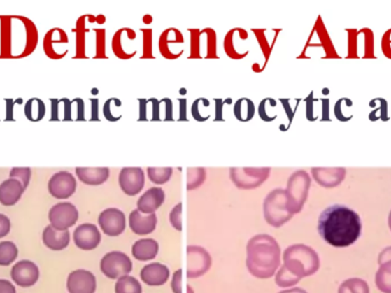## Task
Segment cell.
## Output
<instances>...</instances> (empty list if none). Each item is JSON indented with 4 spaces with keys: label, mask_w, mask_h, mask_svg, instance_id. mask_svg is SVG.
<instances>
[{
    "label": "cell",
    "mask_w": 391,
    "mask_h": 293,
    "mask_svg": "<svg viewBox=\"0 0 391 293\" xmlns=\"http://www.w3.org/2000/svg\"><path fill=\"white\" fill-rule=\"evenodd\" d=\"M363 224L360 215L346 205L326 208L318 219V233L322 240L334 248H348L360 237Z\"/></svg>",
    "instance_id": "obj_1"
},
{
    "label": "cell",
    "mask_w": 391,
    "mask_h": 293,
    "mask_svg": "<svg viewBox=\"0 0 391 293\" xmlns=\"http://www.w3.org/2000/svg\"><path fill=\"white\" fill-rule=\"evenodd\" d=\"M246 266L254 278L266 280L273 278L280 267V246L268 234L255 235L246 246Z\"/></svg>",
    "instance_id": "obj_2"
},
{
    "label": "cell",
    "mask_w": 391,
    "mask_h": 293,
    "mask_svg": "<svg viewBox=\"0 0 391 293\" xmlns=\"http://www.w3.org/2000/svg\"><path fill=\"white\" fill-rule=\"evenodd\" d=\"M283 260V266L300 280L316 274L320 267L318 253L313 248L304 244L288 246L284 251Z\"/></svg>",
    "instance_id": "obj_3"
},
{
    "label": "cell",
    "mask_w": 391,
    "mask_h": 293,
    "mask_svg": "<svg viewBox=\"0 0 391 293\" xmlns=\"http://www.w3.org/2000/svg\"><path fill=\"white\" fill-rule=\"evenodd\" d=\"M263 215L266 222L275 228L282 227L291 220L294 215L288 208L286 190L283 188H276L266 195L263 202Z\"/></svg>",
    "instance_id": "obj_4"
},
{
    "label": "cell",
    "mask_w": 391,
    "mask_h": 293,
    "mask_svg": "<svg viewBox=\"0 0 391 293\" xmlns=\"http://www.w3.org/2000/svg\"><path fill=\"white\" fill-rule=\"evenodd\" d=\"M311 179L307 171H295L291 177L288 178L286 194H287L288 208L293 215H297L302 211L304 204L307 202L309 195Z\"/></svg>",
    "instance_id": "obj_5"
},
{
    "label": "cell",
    "mask_w": 391,
    "mask_h": 293,
    "mask_svg": "<svg viewBox=\"0 0 391 293\" xmlns=\"http://www.w3.org/2000/svg\"><path fill=\"white\" fill-rule=\"evenodd\" d=\"M269 167H234L229 170L232 183L239 190H255L270 177Z\"/></svg>",
    "instance_id": "obj_6"
},
{
    "label": "cell",
    "mask_w": 391,
    "mask_h": 293,
    "mask_svg": "<svg viewBox=\"0 0 391 293\" xmlns=\"http://www.w3.org/2000/svg\"><path fill=\"white\" fill-rule=\"evenodd\" d=\"M101 271L108 278L116 280L122 278L131 273L133 269L131 258L126 253L120 251H113L107 253L104 258L101 259Z\"/></svg>",
    "instance_id": "obj_7"
},
{
    "label": "cell",
    "mask_w": 391,
    "mask_h": 293,
    "mask_svg": "<svg viewBox=\"0 0 391 293\" xmlns=\"http://www.w3.org/2000/svg\"><path fill=\"white\" fill-rule=\"evenodd\" d=\"M78 210L69 202H61L54 205L48 213L50 226L59 231L69 230L78 221Z\"/></svg>",
    "instance_id": "obj_8"
},
{
    "label": "cell",
    "mask_w": 391,
    "mask_h": 293,
    "mask_svg": "<svg viewBox=\"0 0 391 293\" xmlns=\"http://www.w3.org/2000/svg\"><path fill=\"white\" fill-rule=\"evenodd\" d=\"M196 35L191 38V57H215L216 35L212 29L203 31L194 30Z\"/></svg>",
    "instance_id": "obj_9"
},
{
    "label": "cell",
    "mask_w": 391,
    "mask_h": 293,
    "mask_svg": "<svg viewBox=\"0 0 391 293\" xmlns=\"http://www.w3.org/2000/svg\"><path fill=\"white\" fill-rule=\"evenodd\" d=\"M188 278H198L206 274L212 266L210 253L201 246L190 245L187 249Z\"/></svg>",
    "instance_id": "obj_10"
},
{
    "label": "cell",
    "mask_w": 391,
    "mask_h": 293,
    "mask_svg": "<svg viewBox=\"0 0 391 293\" xmlns=\"http://www.w3.org/2000/svg\"><path fill=\"white\" fill-rule=\"evenodd\" d=\"M77 190L76 178L70 172L59 171L53 174L48 181V192L54 199H68Z\"/></svg>",
    "instance_id": "obj_11"
},
{
    "label": "cell",
    "mask_w": 391,
    "mask_h": 293,
    "mask_svg": "<svg viewBox=\"0 0 391 293\" xmlns=\"http://www.w3.org/2000/svg\"><path fill=\"white\" fill-rule=\"evenodd\" d=\"M99 226L107 236H119L126 229L125 213L119 208H107L99 215Z\"/></svg>",
    "instance_id": "obj_12"
},
{
    "label": "cell",
    "mask_w": 391,
    "mask_h": 293,
    "mask_svg": "<svg viewBox=\"0 0 391 293\" xmlns=\"http://www.w3.org/2000/svg\"><path fill=\"white\" fill-rule=\"evenodd\" d=\"M119 187L127 196H136L145 185V176L141 167H124L118 178Z\"/></svg>",
    "instance_id": "obj_13"
},
{
    "label": "cell",
    "mask_w": 391,
    "mask_h": 293,
    "mask_svg": "<svg viewBox=\"0 0 391 293\" xmlns=\"http://www.w3.org/2000/svg\"><path fill=\"white\" fill-rule=\"evenodd\" d=\"M66 287L69 293H95L97 278L91 271L77 269L68 276Z\"/></svg>",
    "instance_id": "obj_14"
},
{
    "label": "cell",
    "mask_w": 391,
    "mask_h": 293,
    "mask_svg": "<svg viewBox=\"0 0 391 293\" xmlns=\"http://www.w3.org/2000/svg\"><path fill=\"white\" fill-rule=\"evenodd\" d=\"M10 276L19 287H30L37 283L39 268L35 262L21 260L15 266H13Z\"/></svg>",
    "instance_id": "obj_15"
},
{
    "label": "cell",
    "mask_w": 391,
    "mask_h": 293,
    "mask_svg": "<svg viewBox=\"0 0 391 293\" xmlns=\"http://www.w3.org/2000/svg\"><path fill=\"white\" fill-rule=\"evenodd\" d=\"M101 233L99 228L93 224H83L76 228L73 233V242L76 246L84 251L97 249L101 243Z\"/></svg>",
    "instance_id": "obj_16"
},
{
    "label": "cell",
    "mask_w": 391,
    "mask_h": 293,
    "mask_svg": "<svg viewBox=\"0 0 391 293\" xmlns=\"http://www.w3.org/2000/svg\"><path fill=\"white\" fill-rule=\"evenodd\" d=\"M311 174L320 186L334 188L341 185L347 176V171L343 167H313Z\"/></svg>",
    "instance_id": "obj_17"
},
{
    "label": "cell",
    "mask_w": 391,
    "mask_h": 293,
    "mask_svg": "<svg viewBox=\"0 0 391 293\" xmlns=\"http://www.w3.org/2000/svg\"><path fill=\"white\" fill-rule=\"evenodd\" d=\"M165 202V192L160 187L149 188L138 199V210L143 215H154Z\"/></svg>",
    "instance_id": "obj_18"
},
{
    "label": "cell",
    "mask_w": 391,
    "mask_h": 293,
    "mask_svg": "<svg viewBox=\"0 0 391 293\" xmlns=\"http://www.w3.org/2000/svg\"><path fill=\"white\" fill-rule=\"evenodd\" d=\"M142 282L149 287H160L166 283L169 278V269L167 266L154 262L150 265H145L140 273Z\"/></svg>",
    "instance_id": "obj_19"
},
{
    "label": "cell",
    "mask_w": 391,
    "mask_h": 293,
    "mask_svg": "<svg viewBox=\"0 0 391 293\" xmlns=\"http://www.w3.org/2000/svg\"><path fill=\"white\" fill-rule=\"evenodd\" d=\"M129 221L131 231L136 235H140V236L154 233L157 227V222H158L156 213H154V215H143L138 211V208L131 212Z\"/></svg>",
    "instance_id": "obj_20"
},
{
    "label": "cell",
    "mask_w": 391,
    "mask_h": 293,
    "mask_svg": "<svg viewBox=\"0 0 391 293\" xmlns=\"http://www.w3.org/2000/svg\"><path fill=\"white\" fill-rule=\"evenodd\" d=\"M25 188L22 183L17 179L5 180L0 183V204L3 206H13L22 197Z\"/></svg>",
    "instance_id": "obj_21"
},
{
    "label": "cell",
    "mask_w": 391,
    "mask_h": 293,
    "mask_svg": "<svg viewBox=\"0 0 391 293\" xmlns=\"http://www.w3.org/2000/svg\"><path fill=\"white\" fill-rule=\"evenodd\" d=\"M76 174L87 186H100L109 179L110 170L108 167H77Z\"/></svg>",
    "instance_id": "obj_22"
},
{
    "label": "cell",
    "mask_w": 391,
    "mask_h": 293,
    "mask_svg": "<svg viewBox=\"0 0 391 293\" xmlns=\"http://www.w3.org/2000/svg\"><path fill=\"white\" fill-rule=\"evenodd\" d=\"M43 242L45 246L53 251H62L69 245L70 243V231L64 230V231H59L54 229L52 226H48L43 231Z\"/></svg>",
    "instance_id": "obj_23"
},
{
    "label": "cell",
    "mask_w": 391,
    "mask_h": 293,
    "mask_svg": "<svg viewBox=\"0 0 391 293\" xmlns=\"http://www.w3.org/2000/svg\"><path fill=\"white\" fill-rule=\"evenodd\" d=\"M159 252V244L152 238H142L136 241L131 248V255L140 262H149L156 258Z\"/></svg>",
    "instance_id": "obj_24"
},
{
    "label": "cell",
    "mask_w": 391,
    "mask_h": 293,
    "mask_svg": "<svg viewBox=\"0 0 391 293\" xmlns=\"http://www.w3.org/2000/svg\"><path fill=\"white\" fill-rule=\"evenodd\" d=\"M183 41H185V39H183V36H182L181 32L174 28L167 29V30H165V31L162 34V36H160V53L163 54L164 57H166V59H169V60L176 59L178 57H176L174 52H173V46H171V45L183 44Z\"/></svg>",
    "instance_id": "obj_25"
},
{
    "label": "cell",
    "mask_w": 391,
    "mask_h": 293,
    "mask_svg": "<svg viewBox=\"0 0 391 293\" xmlns=\"http://www.w3.org/2000/svg\"><path fill=\"white\" fill-rule=\"evenodd\" d=\"M135 38H136V35L131 29H120L115 34L113 39V51L119 59L133 57L127 51V46H122V45H126L127 43L129 44L131 41H135Z\"/></svg>",
    "instance_id": "obj_26"
},
{
    "label": "cell",
    "mask_w": 391,
    "mask_h": 293,
    "mask_svg": "<svg viewBox=\"0 0 391 293\" xmlns=\"http://www.w3.org/2000/svg\"><path fill=\"white\" fill-rule=\"evenodd\" d=\"M234 115L236 120L243 123H248L250 120H253L255 115V106L254 102L248 98H241L236 101L234 106Z\"/></svg>",
    "instance_id": "obj_27"
},
{
    "label": "cell",
    "mask_w": 391,
    "mask_h": 293,
    "mask_svg": "<svg viewBox=\"0 0 391 293\" xmlns=\"http://www.w3.org/2000/svg\"><path fill=\"white\" fill-rule=\"evenodd\" d=\"M24 115L30 122H41L46 115V106L41 99L31 98L27 101Z\"/></svg>",
    "instance_id": "obj_28"
},
{
    "label": "cell",
    "mask_w": 391,
    "mask_h": 293,
    "mask_svg": "<svg viewBox=\"0 0 391 293\" xmlns=\"http://www.w3.org/2000/svg\"><path fill=\"white\" fill-rule=\"evenodd\" d=\"M376 287L381 292L391 293V259L382 262L376 275Z\"/></svg>",
    "instance_id": "obj_29"
},
{
    "label": "cell",
    "mask_w": 391,
    "mask_h": 293,
    "mask_svg": "<svg viewBox=\"0 0 391 293\" xmlns=\"http://www.w3.org/2000/svg\"><path fill=\"white\" fill-rule=\"evenodd\" d=\"M19 255L17 246L10 241L0 242V266H10Z\"/></svg>",
    "instance_id": "obj_30"
},
{
    "label": "cell",
    "mask_w": 391,
    "mask_h": 293,
    "mask_svg": "<svg viewBox=\"0 0 391 293\" xmlns=\"http://www.w3.org/2000/svg\"><path fill=\"white\" fill-rule=\"evenodd\" d=\"M115 291L116 293H142L141 283L133 276L126 275L117 280Z\"/></svg>",
    "instance_id": "obj_31"
},
{
    "label": "cell",
    "mask_w": 391,
    "mask_h": 293,
    "mask_svg": "<svg viewBox=\"0 0 391 293\" xmlns=\"http://www.w3.org/2000/svg\"><path fill=\"white\" fill-rule=\"evenodd\" d=\"M338 293H369V284L362 278H349L340 285Z\"/></svg>",
    "instance_id": "obj_32"
},
{
    "label": "cell",
    "mask_w": 391,
    "mask_h": 293,
    "mask_svg": "<svg viewBox=\"0 0 391 293\" xmlns=\"http://www.w3.org/2000/svg\"><path fill=\"white\" fill-rule=\"evenodd\" d=\"M148 178L155 185L169 183L173 176L172 167H148Z\"/></svg>",
    "instance_id": "obj_33"
},
{
    "label": "cell",
    "mask_w": 391,
    "mask_h": 293,
    "mask_svg": "<svg viewBox=\"0 0 391 293\" xmlns=\"http://www.w3.org/2000/svg\"><path fill=\"white\" fill-rule=\"evenodd\" d=\"M206 180V170L204 167H189L187 174V190H197Z\"/></svg>",
    "instance_id": "obj_34"
},
{
    "label": "cell",
    "mask_w": 391,
    "mask_h": 293,
    "mask_svg": "<svg viewBox=\"0 0 391 293\" xmlns=\"http://www.w3.org/2000/svg\"><path fill=\"white\" fill-rule=\"evenodd\" d=\"M276 284L280 287H294L295 284L300 282V278H297L294 275L290 273V271L284 267L280 266L278 269V273L276 274Z\"/></svg>",
    "instance_id": "obj_35"
},
{
    "label": "cell",
    "mask_w": 391,
    "mask_h": 293,
    "mask_svg": "<svg viewBox=\"0 0 391 293\" xmlns=\"http://www.w3.org/2000/svg\"><path fill=\"white\" fill-rule=\"evenodd\" d=\"M10 178L21 181L23 187L27 190L30 183V179H31V169L30 167H14L10 170Z\"/></svg>",
    "instance_id": "obj_36"
},
{
    "label": "cell",
    "mask_w": 391,
    "mask_h": 293,
    "mask_svg": "<svg viewBox=\"0 0 391 293\" xmlns=\"http://www.w3.org/2000/svg\"><path fill=\"white\" fill-rule=\"evenodd\" d=\"M268 106L271 108H275L277 106V101L273 98L263 99L262 101L259 104V116L263 122H273L277 118V116L271 117L268 110Z\"/></svg>",
    "instance_id": "obj_37"
},
{
    "label": "cell",
    "mask_w": 391,
    "mask_h": 293,
    "mask_svg": "<svg viewBox=\"0 0 391 293\" xmlns=\"http://www.w3.org/2000/svg\"><path fill=\"white\" fill-rule=\"evenodd\" d=\"M169 222L174 229L182 231V203H178L169 213Z\"/></svg>",
    "instance_id": "obj_38"
},
{
    "label": "cell",
    "mask_w": 391,
    "mask_h": 293,
    "mask_svg": "<svg viewBox=\"0 0 391 293\" xmlns=\"http://www.w3.org/2000/svg\"><path fill=\"white\" fill-rule=\"evenodd\" d=\"M113 98L108 99L107 102L104 103V115L106 120H109V122H117V120L122 118V115H119L118 117L113 116V110H111V104H113Z\"/></svg>",
    "instance_id": "obj_39"
},
{
    "label": "cell",
    "mask_w": 391,
    "mask_h": 293,
    "mask_svg": "<svg viewBox=\"0 0 391 293\" xmlns=\"http://www.w3.org/2000/svg\"><path fill=\"white\" fill-rule=\"evenodd\" d=\"M10 231V217L0 213V238L7 236Z\"/></svg>",
    "instance_id": "obj_40"
},
{
    "label": "cell",
    "mask_w": 391,
    "mask_h": 293,
    "mask_svg": "<svg viewBox=\"0 0 391 293\" xmlns=\"http://www.w3.org/2000/svg\"><path fill=\"white\" fill-rule=\"evenodd\" d=\"M201 98L197 99V100H194V103L191 106V115L194 117V120H197V122H205V120H210V117H205L201 116V110H199V104H201Z\"/></svg>",
    "instance_id": "obj_41"
},
{
    "label": "cell",
    "mask_w": 391,
    "mask_h": 293,
    "mask_svg": "<svg viewBox=\"0 0 391 293\" xmlns=\"http://www.w3.org/2000/svg\"><path fill=\"white\" fill-rule=\"evenodd\" d=\"M172 290L174 293H182V269H178L173 275Z\"/></svg>",
    "instance_id": "obj_42"
},
{
    "label": "cell",
    "mask_w": 391,
    "mask_h": 293,
    "mask_svg": "<svg viewBox=\"0 0 391 293\" xmlns=\"http://www.w3.org/2000/svg\"><path fill=\"white\" fill-rule=\"evenodd\" d=\"M149 103L152 106V115H151V120H160V101L157 99H149Z\"/></svg>",
    "instance_id": "obj_43"
},
{
    "label": "cell",
    "mask_w": 391,
    "mask_h": 293,
    "mask_svg": "<svg viewBox=\"0 0 391 293\" xmlns=\"http://www.w3.org/2000/svg\"><path fill=\"white\" fill-rule=\"evenodd\" d=\"M178 104H180V116L178 120L180 122H188V115H187V107H188V102L187 99H178Z\"/></svg>",
    "instance_id": "obj_44"
},
{
    "label": "cell",
    "mask_w": 391,
    "mask_h": 293,
    "mask_svg": "<svg viewBox=\"0 0 391 293\" xmlns=\"http://www.w3.org/2000/svg\"><path fill=\"white\" fill-rule=\"evenodd\" d=\"M5 101H6V120L7 122H8V120L12 122V120H14V116H13V107H14V104L15 103H22V99H19V100H16V101H14L12 99H6Z\"/></svg>",
    "instance_id": "obj_45"
},
{
    "label": "cell",
    "mask_w": 391,
    "mask_h": 293,
    "mask_svg": "<svg viewBox=\"0 0 391 293\" xmlns=\"http://www.w3.org/2000/svg\"><path fill=\"white\" fill-rule=\"evenodd\" d=\"M138 104H140V116H138V120L140 122H145L148 120V104H149V100H145V99H138Z\"/></svg>",
    "instance_id": "obj_46"
},
{
    "label": "cell",
    "mask_w": 391,
    "mask_h": 293,
    "mask_svg": "<svg viewBox=\"0 0 391 293\" xmlns=\"http://www.w3.org/2000/svg\"><path fill=\"white\" fill-rule=\"evenodd\" d=\"M215 102V122H223V106L225 104V101H223L222 99H215L214 100Z\"/></svg>",
    "instance_id": "obj_47"
},
{
    "label": "cell",
    "mask_w": 391,
    "mask_h": 293,
    "mask_svg": "<svg viewBox=\"0 0 391 293\" xmlns=\"http://www.w3.org/2000/svg\"><path fill=\"white\" fill-rule=\"evenodd\" d=\"M61 102H62L63 107H64V111H63V120H72V101H70L69 99L63 98L61 99Z\"/></svg>",
    "instance_id": "obj_48"
},
{
    "label": "cell",
    "mask_w": 391,
    "mask_h": 293,
    "mask_svg": "<svg viewBox=\"0 0 391 293\" xmlns=\"http://www.w3.org/2000/svg\"><path fill=\"white\" fill-rule=\"evenodd\" d=\"M160 103H165V107H166V115H165V120L167 122H172L173 120V102L169 98H164Z\"/></svg>",
    "instance_id": "obj_49"
},
{
    "label": "cell",
    "mask_w": 391,
    "mask_h": 293,
    "mask_svg": "<svg viewBox=\"0 0 391 293\" xmlns=\"http://www.w3.org/2000/svg\"><path fill=\"white\" fill-rule=\"evenodd\" d=\"M0 293H16L15 287L10 280H0Z\"/></svg>",
    "instance_id": "obj_50"
},
{
    "label": "cell",
    "mask_w": 391,
    "mask_h": 293,
    "mask_svg": "<svg viewBox=\"0 0 391 293\" xmlns=\"http://www.w3.org/2000/svg\"><path fill=\"white\" fill-rule=\"evenodd\" d=\"M72 102L77 103V120H85V103L83 99L76 98Z\"/></svg>",
    "instance_id": "obj_51"
},
{
    "label": "cell",
    "mask_w": 391,
    "mask_h": 293,
    "mask_svg": "<svg viewBox=\"0 0 391 293\" xmlns=\"http://www.w3.org/2000/svg\"><path fill=\"white\" fill-rule=\"evenodd\" d=\"M306 102H307L308 120H311V122H313V120H316V118H315V116H313V102H315V100H313V93H311V94H310L309 97H308L307 100H306Z\"/></svg>",
    "instance_id": "obj_52"
},
{
    "label": "cell",
    "mask_w": 391,
    "mask_h": 293,
    "mask_svg": "<svg viewBox=\"0 0 391 293\" xmlns=\"http://www.w3.org/2000/svg\"><path fill=\"white\" fill-rule=\"evenodd\" d=\"M50 103H52V116H50V120H59V100H57V99H50Z\"/></svg>",
    "instance_id": "obj_53"
},
{
    "label": "cell",
    "mask_w": 391,
    "mask_h": 293,
    "mask_svg": "<svg viewBox=\"0 0 391 293\" xmlns=\"http://www.w3.org/2000/svg\"><path fill=\"white\" fill-rule=\"evenodd\" d=\"M92 115L91 120H99V100L97 99H91Z\"/></svg>",
    "instance_id": "obj_54"
},
{
    "label": "cell",
    "mask_w": 391,
    "mask_h": 293,
    "mask_svg": "<svg viewBox=\"0 0 391 293\" xmlns=\"http://www.w3.org/2000/svg\"><path fill=\"white\" fill-rule=\"evenodd\" d=\"M389 259H391V246H388V248H385V250H382L381 253L379 255V259H378L379 265H381L382 262H387Z\"/></svg>",
    "instance_id": "obj_55"
},
{
    "label": "cell",
    "mask_w": 391,
    "mask_h": 293,
    "mask_svg": "<svg viewBox=\"0 0 391 293\" xmlns=\"http://www.w3.org/2000/svg\"><path fill=\"white\" fill-rule=\"evenodd\" d=\"M280 101H282L283 107H284L285 109V113H286V115H287L288 116V120H290V122H292V120H293V117H294L295 113L291 111L290 102H288V100H286V99H282Z\"/></svg>",
    "instance_id": "obj_56"
},
{
    "label": "cell",
    "mask_w": 391,
    "mask_h": 293,
    "mask_svg": "<svg viewBox=\"0 0 391 293\" xmlns=\"http://www.w3.org/2000/svg\"><path fill=\"white\" fill-rule=\"evenodd\" d=\"M279 293H308L307 291L301 289V287H293V289H290V290L282 291Z\"/></svg>",
    "instance_id": "obj_57"
},
{
    "label": "cell",
    "mask_w": 391,
    "mask_h": 293,
    "mask_svg": "<svg viewBox=\"0 0 391 293\" xmlns=\"http://www.w3.org/2000/svg\"><path fill=\"white\" fill-rule=\"evenodd\" d=\"M388 224H389V228H390V230H391V211H390V213H389Z\"/></svg>",
    "instance_id": "obj_58"
},
{
    "label": "cell",
    "mask_w": 391,
    "mask_h": 293,
    "mask_svg": "<svg viewBox=\"0 0 391 293\" xmlns=\"http://www.w3.org/2000/svg\"><path fill=\"white\" fill-rule=\"evenodd\" d=\"M232 99H227V100H225V103L232 104Z\"/></svg>",
    "instance_id": "obj_59"
},
{
    "label": "cell",
    "mask_w": 391,
    "mask_h": 293,
    "mask_svg": "<svg viewBox=\"0 0 391 293\" xmlns=\"http://www.w3.org/2000/svg\"><path fill=\"white\" fill-rule=\"evenodd\" d=\"M188 293H194V289H192V287H188Z\"/></svg>",
    "instance_id": "obj_60"
},
{
    "label": "cell",
    "mask_w": 391,
    "mask_h": 293,
    "mask_svg": "<svg viewBox=\"0 0 391 293\" xmlns=\"http://www.w3.org/2000/svg\"><path fill=\"white\" fill-rule=\"evenodd\" d=\"M180 93H181V94L185 95V93H187V90H185V89H181V92H180Z\"/></svg>",
    "instance_id": "obj_61"
}]
</instances>
